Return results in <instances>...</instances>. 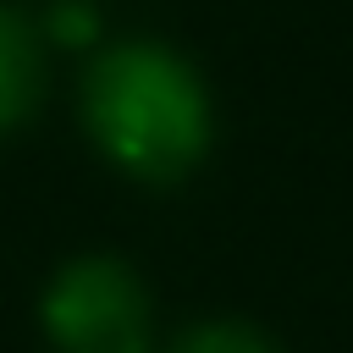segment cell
<instances>
[{
	"mask_svg": "<svg viewBox=\"0 0 353 353\" xmlns=\"http://www.w3.org/2000/svg\"><path fill=\"white\" fill-rule=\"evenodd\" d=\"M44 61H39V33L22 11L0 6V132L22 127L39 105Z\"/></svg>",
	"mask_w": 353,
	"mask_h": 353,
	"instance_id": "obj_3",
	"label": "cell"
},
{
	"mask_svg": "<svg viewBox=\"0 0 353 353\" xmlns=\"http://www.w3.org/2000/svg\"><path fill=\"white\" fill-rule=\"evenodd\" d=\"M44 331L61 353H143L149 298L121 259H72L44 292Z\"/></svg>",
	"mask_w": 353,
	"mask_h": 353,
	"instance_id": "obj_2",
	"label": "cell"
},
{
	"mask_svg": "<svg viewBox=\"0 0 353 353\" xmlns=\"http://www.w3.org/2000/svg\"><path fill=\"white\" fill-rule=\"evenodd\" d=\"M94 28H99V17L88 11V0H61L50 11V39L55 44H88Z\"/></svg>",
	"mask_w": 353,
	"mask_h": 353,
	"instance_id": "obj_5",
	"label": "cell"
},
{
	"mask_svg": "<svg viewBox=\"0 0 353 353\" xmlns=\"http://www.w3.org/2000/svg\"><path fill=\"white\" fill-rule=\"evenodd\" d=\"M171 353H276V347L248 325H193Z\"/></svg>",
	"mask_w": 353,
	"mask_h": 353,
	"instance_id": "obj_4",
	"label": "cell"
},
{
	"mask_svg": "<svg viewBox=\"0 0 353 353\" xmlns=\"http://www.w3.org/2000/svg\"><path fill=\"white\" fill-rule=\"evenodd\" d=\"M83 121L94 143L143 182L182 176L210 143V99L199 72L160 44H116L83 77Z\"/></svg>",
	"mask_w": 353,
	"mask_h": 353,
	"instance_id": "obj_1",
	"label": "cell"
}]
</instances>
